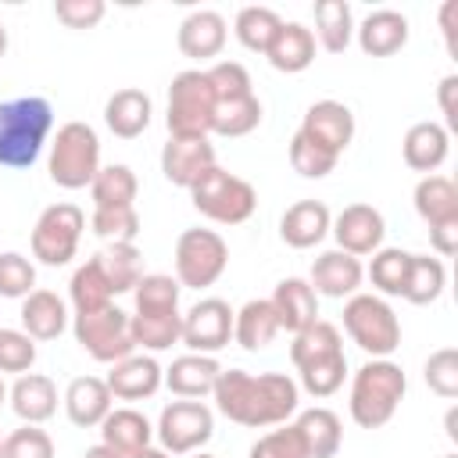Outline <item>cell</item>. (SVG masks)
Wrapping results in <instances>:
<instances>
[{"label":"cell","mask_w":458,"mask_h":458,"mask_svg":"<svg viewBox=\"0 0 458 458\" xmlns=\"http://www.w3.org/2000/svg\"><path fill=\"white\" fill-rule=\"evenodd\" d=\"M211 397L229 422L261 429V426H283L297 411L301 386L283 372L254 376L243 369H222Z\"/></svg>","instance_id":"cell-1"},{"label":"cell","mask_w":458,"mask_h":458,"mask_svg":"<svg viewBox=\"0 0 458 458\" xmlns=\"http://www.w3.org/2000/svg\"><path fill=\"white\" fill-rule=\"evenodd\" d=\"M54 129V107L47 97H14L0 104V165L32 168Z\"/></svg>","instance_id":"cell-2"},{"label":"cell","mask_w":458,"mask_h":458,"mask_svg":"<svg viewBox=\"0 0 458 458\" xmlns=\"http://www.w3.org/2000/svg\"><path fill=\"white\" fill-rule=\"evenodd\" d=\"M408 390L404 369L390 358H372L354 372L351 383V419L361 429H379L394 419L401 397Z\"/></svg>","instance_id":"cell-3"},{"label":"cell","mask_w":458,"mask_h":458,"mask_svg":"<svg viewBox=\"0 0 458 458\" xmlns=\"http://www.w3.org/2000/svg\"><path fill=\"white\" fill-rule=\"evenodd\" d=\"M100 172V140L86 122H64L50 143V179L61 190H82Z\"/></svg>","instance_id":"cell-4"},{"label":"cell","mask_w":458,"mask_h":458,"mask_svg":"<svg viewBox=\"0 0 458 458\" xmlns=\"http://www.w3.org/2000/svg\"><path fill=\"white\" fill-rule=\"evenodd\" d=\"M190 197H193V208L218 222V225H240L254 215L258 208V193L247 179L225 172V168H208L193 186H190Z\"/></svg>","instance_id":"cell-5"},{"label":"cell","mask_w":458,"mask_h":458,"mask_svg":"<svg viewBox=\"0 0 458 458\" xmlns=\"http://www.w3.org/2000/svg\"><path fill=\"white\" fill-rule=\"evenodd\" d=\"M347 336L372 358H390L401 347V322L394 308L376 293H354L344 304Z\"/></svg>","instance_id":"cell-6"},{"label":"cell","mask_w":458,"mask_h":458,"mask_svg":"<svg viewBox=\"0 0 458 458\" xmlns=\"http://www.w3.org/2000/svg\"><path fill=\"white\" fill-rule=\"evenodd\" d=\"M215 89L208 82V72L186 68L168 86V132L172 136H208L215 122Z\"/></svg>","instance_id":"cell-7"},{"label":"cell","mask_w":458,"mask_h":458,"mask_svg":"<svg viewBox=\"0 0 458 458\" xmlns=\"http://www.w3.org/2000/svg\"><path fill=\"white\" fill-rule=\"evenodd\" d=\"M229 265V247L215 229H186L175 240V279L179 286H215Z\"/></svg>","instance_id":"cell-8"},{"label":"cell","mask_w":458,"mask_h":458,"mask_svg":"<svg viewBox=\"0 0 458 458\" xmlns=\"http://www.w3.org/2000/svg\"><path fill=\"white\" fill-rule=\"evenodd\" d=\"M72 333H75V344L93 361H104V365H114V361H122V358H129L136 351L132 333H129V315L122 308H114V304H107L100 311L75 315Z\"/></svg>","instance_id":"cell-9"},{"label":"cell","mask_w":458,"mask_h":458,"mask_svg":"<svg viewBox=\"0 0 458 458\" xmlns=\"http://www.w3.org/2000/svg\"><path fill=\"white\" fill-rule=\"evenodd\" d=\"M82 229H86V215H82L79 204H68V200L50 204L36 218V229H32V258H39L50 268L68 265L75 258V250H79Z\"/></svg>","instance_id":"cell-10"},{"label":"cell","mask_w":458,"mask_h":458,"mask_svg":"<svg viewBox=\"0 0 458 458\" xmlns=\"http://www.w3.org/2000/svg\"><path fill=\"white\" fill-rule=\"evenodd\" d=\"M157 440H161V451L168 454H190L197 447H204L215 433V415L204 401H172L161 408V419H157Z\"/></svg>","instance_id":"cell-11"},{"label":"cell","mask_w":458,"mask_h":458,"mask_svg":"<svg viewBox=\"0 0 458 458\" xmlns=\"http://www.w3.org/2000/svg\"><path fill=\"white\" fill-rule=\"evenodd\" d=\"M229 340H233V308L222 297H204L182 315L179 344H186L190 354H215Z\"/></svg>","instance_id":"cell-12"},{"label":"cell","mask_w":458,"mask_h":458,"mask_svg":"<svg viewBox=\"0 0 458 458\" xmlns=\"http://www.w3.org/2000/svg\"><path fill=\"white\" fill-rule=\"evenodd\" d=\"M308 143L322 147L326 154H344L354 140V114L347 104L340 100H315L308 111H304V122L297 129Z\"/></svg>","instance_id":"cell-13"},{"label":"cell","mask_w":458,"mask_h":458,"mask_svg":"<svg viewBox=\"0 0 458 458\" xmlns=\"http://www.w3.org/2000/svg\"><path fill=\"white\" fill-rule=\"evenodd\" d=\"M333 236H336V250L351 254V258H365L376 254L386 233L383 215L372 204H347L336 218H333Z\"/></svg>","instance_id":"cell-14"},{"label":"cell","mask_w":458,"mask_h":458,"mask_svg":"<svg viewBox=\"0 0 458 458\" xmlns=\"http://www.w3.org/2000/svg\"><path fill=\"white\" fill-rule=\"evenodd\" d=\"M208 168H215V147L208 136H168L161 147V172L172 186L190 190Z\"/></svg>","instance_id":"cell-15"},{"label":"cell","mask_w":458,"mask_h":458,"mask_svg":"<svg viewBox=\"0 0 458 458\" xmlns=\"http://www.w3.org/2000/svg\"><path fill=\"white\" fill-rule=\"evenodd\" d=\"M104 383H107L111 397H118V401H147L165 383V369L147 354H129L111 365Z\"/></svg>","instance_id":"cell-16"},{"label":"cell","mask_w":458,"mask_h":458,"mask_svg":"<svg viewBox=\"0 0 458 458\" xmlns=\"http://www.w3.org/2000/svg\"><path fill=\"white\" fill-rule=\"evenodd\" d=\"M329 225H333V215H329V208L322 200H297V204H290L283 211L279 236H283L286 247L308 250V247H315V243L326 240Z\"/></svg>","instance_id":"cell-17"},{"label":"cell","mask_w":458,"mask_h":458,"mask_svg":"<svg viewBox=\"0 0 458 458\" xmlns=\"http://www.w3.org/2000/svg\"><path fill=\"white\" fill-rule=\"evenodd\" d=\"M361 279H365V268H361L358 258H351L344 250H326V254L315 258L308 283H311L315 293L340 301V297H354L358 286H361Z\"/></svg>","instance_id":"cell-18"},{"label":"cell","mask_w":458,"mask_h":458,"mask_svg":"<svg viewBox=\"0 0 458 458\" xmlns=\"http://www.w3.org/2000/svg\"><path fill=\"white\" fill-rule=\"evenodd\" d=\"M276 318H279V329H290V333H301L308 329L311 322H318V293L311 290L308 279H283L276 283V293L268 297Z\"/></svg>","instance_id":"cell-19"},{"label":"cell","mask_w":458,"mask_h":458,"mask_svg":"<svg viewBox=\"0 0 458 458\" xmlns=\"http://www.w3.org/2000/svg\"><path fill=\"white\" fill-rule=\"evenodd\" d=\"M225 18L218 11H193L179 21V50L193 61H208V57H218L222 47H225Z\"/></svg>","instance_id":"cell-20"},{"label":"cell","mask_w":458,"mask_h":458,"mask_svg":"<svg viewBox=\"0 0 458 458\" xmlns=\"http://www.w3.org/2000/svg\"><path fill=\"white\" fill-rule=\"evenodd\" d=\"M447 147H451V136L440 122H415L401 143L404 165L411 172H426V175H437V168L447 161Z\"/></svg>","instance_id":"cell-21"},{"label":"cell","mask_w":458,"mask_h":458,"mask_svg":"<svg viewBox=\"0 0 458 458\" xmlns=\"http://www.w3.org/2000/svg\"><path fill=\"white\" fill-rule=\"evenodd\" d=\"M218 372H222V365H218L211 354H182V358H175V361L165 369V386H168L175 397L197 401V397H204V394L215 390Z\"/></svg>","instance_id":"cell-22"},{"label":"cell","mask_w":458,"mask_h":458,"mask_svg":"<svg viewBox=\"0 0 458 458\" xmlns=\"http://www.w3.org/2000/svg\"><path fill=\"white\" fill-rule=\"evenodd\" d=\"M354 32H358L361 54H369V57H390V54H397L408 43V18L401 11L383 7V11H372Z\"/></svg>","instance_id":"cell-23"},{"label":"cell","mask_w":458,"mask_h":458,"mask_svg":"<svg viewBox=\"0 0 458 458\" xmlns=\"http://www.w3.org/2000/svg\"><path fill=\"white\" fill-rule=\"evenodd\" d=\"M150 114H154L150 97H147L143 89H132V86L111 93L107 104H104V122H107V129H111L118 140H136V136H143L147 125H150Z\"/></svg>","instance_id":"cell-24"},{"label":"cell","mask_w":458,"mask_h":458,"mask_svg":"<svg viewBox=\"0 0 458 458\" xmlns=\"http://www.w3.org/2000/svg\"><path fill=\"white\" fill-rule=\"evenodd\" d=\"M7 397H11L14 415L29 426H39L57 411V386L50 376H39V372L18 376V383L7 390Z\"/></svg>","instance_id":"cell-25"},{"label":"cell","mask_w":458,"mask_h":458,"mask_svg":"<svg viewBox=\"0 0 458 458\" xmlns=\"http://www.w3.org/2000/svg\"><path fill=\"white\" fill-rule=\"evenodd\" d=\"M111 401H114V397H111L107 383L97 379V376H79V379H72L68 390H64V411H68V419H72L75 426H82V429L100 426V422L107 419V411H111Z\"/></svg>","instance_id":"cell-26"},{"label":"cell","mask_w":458,"mask_h":458,"mask_svg":"<svg viewBox=\"0 0 458 458\" xmlns=\"http://www.w3.org/2000/svg\"><path fill=\"white\" fill-rule=\"evenodd\" d=\"M150 437H154V426L136 408H111L107 419L100 422V444H107L122 458H132L136 451L150 447Z\"/></svg>","instance_id":"cell-27"},{"label":"cell","mask_w":458,"mask_h":458,"mask_svg":"<svg viewBox=\"0 0 458 458\" xmlns=\"http://www.w3.org/2000/svg\"><path fill=\"white\" fill-rule=\"evenodd\" d=\"M265 57H268V64L276 72H286V75L304 72L315 61V36H311V29H304L301 21H283L276 39H272V47L265 50Z\"/></svg>","instance_id":"cell-28"},{"label":"cell","mask_w":458,"mask_h":458,"mask_svg":"<svg viewBox=\"0 0 458 458\" xmlns=\"http://www.w3.org/2000/svg\"><path fill=\"white\" fill-rule=\"evenodd\" d=\"M68 326V308L57 293L50 290H32L21 301V329L32 340H57Z\"/></svg>","instance_id":"cell-29"},{"label":"cell","mask_w":458,"mask_h":458,"mask_svg":"<svg viewBox=\"0 0 458 458\" xmlns=\"http://www.w3.org/2000/svg\"><path fill=\"white\" fill-rule=\"evenodd\" d=\"M297 433L304 440V451L308 458H333L344 444V426H340V415L329 411V408H308L297 415Z\"/></svg>","instance_id":"cell-30"},{"label":"cell","mask_w":458,"mask_h":458,"mask_svg":"<svg viewBox=\"0 0 458 458\" xmlns=\"http://www.w3.org/2000/svg\"><path fill=\"white\" fill-rule=\"evenodd\" d=\"M68 297H72V308L75 315H86V311H100L111 304L114 290L107 283V272L100 265V254H93L86 265H79L72 272V283H68Z\"/></svg>","instance_id":"cell-31"},{"label":"cell","mask_w":458,"mask_h":458,"mask_svg":"<svg viewBox=\"0 0 458 458\" xmlns=\"http://www.w3.org/2000/svg\"><path fill=\"white\" fill-rule=\"evenodd\" d=\"M279 318L268 301H247L240 311H233V340L243 351H261L276 340Z\"/></svg>","instance_id":"cell-32"},{"label":"cell","mask_w":458,"mask_h":458,"mask_svg":"<svg viewBox=\"0 0 458 458\" xmlns=\"http://www.w3.org/2000/svg\"><path fill=\"white\" fill-rule=\"evenodd\" d=\"M129 333H132L136 347L165 351V347L179 344L182 315H179V308L175 311H136V315H129Z\"/></svg>","instance_id":"cell-33"},{"label":"cell","mask_w":458,"mask_h":458,"mask_svg":"<svg viewBox=\"0 0 458 458\" xmlns=\"http://www.w3.org/2000/svg\"><path fill=\"white\" fill-rule=\"evenodd\" d=\"M333 354H344V340H340V329H336L333 322L318 318V322H311L308 329L293 333L290 361L297 365V372L308 369V365H315V361H322V358H333Z\"/></svg>","instance_id":"cell-34"},{"label":"cell","mask_w":458,"mask_h":458,"mask_svg":"<svg viewBox=\"0 0 458 458\" xmlns=\"http://www.w3.org/2000/svg\"><path fill=\"white\" fill-rule=\"evenodd\" d=\"M415 211L426 225L458 218V190L447 175H422L415 186Z\"/></svg>","instance_id":"cell-35"},{"label":"cell","mask_w":458,"mask_h":458,"mask_svg":"<svg viewBox=\"0 0 458 458\" xmlns=\"http://www.w3.org/2000/svg\"><path fill=\"white\" fill-rule=\"evenodd\" d=\"M318 43L329 54H344L351 47L354 36V18H351V4L347 0H318L315 4V32Z\"/></svg>","instance_id":"cell-36"},{"label":"cell","mask_w":458,"mask_h":458,"mask_svg":"<svg viewBox=\"0 0 458 458\" xmlns=\"http://www.w3.org/2000/svg\"><path fill=\"white\" fill-rule=\"evenodd\" d=\"M89 193H93L97 208H132L140 182H136V172L129 165H107L89 182Z\"/></svg>","instance_id":"cell-37"},{"label":"cell","mask_w":458,"mask_h":458,"mask_svg":"<svg viewBox=\"0 0 458 458\" xmlns=\"http://www.w3.org/2000/svg\"><path fill=\"white\" fill-rule=\"evenodd\" d=\"M447 286V268L440 258H429V254H411V265H408V283H404V301L411 304H433Z\"/></svg>","instance_id":"cell-38"},{"label":"cell","mask_w":458,"mask_h":458,"mask_svg":"<svg viewBox=\"0 0 458 458\" xmlns=\"http://www.w3.org/2000/svg\"><path fill=\"white\" fill-rule=\"evenodd\" d=\"M100 265L114 293H129L143 279V254L136 243H111L107 250H100Z\"/></svg>","instance_id":"cell-39"},{"label":"cell","mask_w":458,"mask_h":458,"mask_svg":"<svg viewBox=\"0 0 458 458\" xmlns=\"http://www.w3.org/2000/svg\"><path fill=\"white\" fill-rule=\"evenodd\" d=\"M279 25H283V18H279L272 7H240L233 29H236V39H240L247 50L265 54V50L272 47Z\"/></svg>","instance_id":"cell-40"},{"label":"cell","mask_w":458,"mask_h":458,"mask_svg":"<svg viewBox=\"0 0 458 458\" xmlns=\"http://www.w3.org/2000/svg\"><path fill=\"white\" fill-rule=\"evenodd\" d=\"M408 265H411V254L401 250V247H379L372 254V265H369V279L379 293L386 297H401L404 293V283H408Z\"/></svg>","instance_id":"cell-41"},{"label":"cell","mask_w":458,"mask_h":458,"mask_svg":"<svg viewBox=\"0 0 458 458\" xmlns=\"http://www.w3.org/2000/svg\"><path fill=\"white\" fill-rule=\"evenodd\" d=\"M261 125V100L250 93V97H240V100H222L215 104V122H211V132L218 136H247Z\"/></svg>","instance_id":"cell-42"},{"label":"cell","mask_w":458,"mask_h":458,"mask_svg":"<svg viewBox=\"0 0 458 458\" xmlns=\"http://www.w3.org/2000/svg\"><path fill=\"white\" fill-rule=\"evenodd\" d=\"M179 279L165 276V272H150L136 283L132 297H136V311H175L179 308Z\"/></svg>","instance_id":"cell-43"},{"label":"cell","mask_w":458,"mask_h":458,"mask_svg":"<svg viewBox=\"0 0 458 458\" xmlns=\"http://www.w3.org/2000/svg\"><path fill=\"white\" fill-rule=\"evenodd\" d=\"M93 233L107 243H136L140 236V215L136 208H97L89 218Z\"/></svg>","instance_id":"cell-44"},{"label":"cell","mask_w":458,"mask_h":458,"mask_svg":"<svg viewBox=\"0 0 458 458\" xmlns=\"http://www.w3.org/2000/svg\"><path fill=\"white\" fill-rule=\"evenodd\" d=\"M422 376H426V386H429L437 397L454 401V397H458V351H454V347L433 351V354L426 358Z\"/></svg>","instance_id":"cell-45"},{"label":"cell","mask_w":458,"mask_h":458,"mask_svg":"<svg viewBox=\"0 0 458 458\" xmlns=\"http://www.w3.org/2000/svg\"><path fill=\"white\" fill-rule=\"evenodd\" d=\"M344 376H347V358L333 354V358H322V361L301 369V386L311 397H333L344 386Z\"/></svg>","instance_id":"cell-46"},{"label":"cell","mask_w":458,"mask_h":458,"mask_svg":"<svg viewBox=\"0 0 458 458\" xmlns=\"http://www.w3.org/2000/svg\"><path fill=\"white\" fill-rule=\"evenodd\" d=\"M36 290V268L25 254H0V297H11V301H25L29 293Z\"/></svg>","instance_id":"cell-47"},{"label":"cell","mask_w":458,"mask_h":458,"mask_svg":"<svg viewBox=\"0 0 458 458\" xmlns=\"http://www.w3.org/2000/svg\"><path fill=\"white\" fill-rule=\"evenodd\" d=\"M336 161H340L336 154H326L322 147H315L301 132H293V140H290V165H293L297 175H304V179H326L336 168Z\"/></svg>","instance_id":"cell-48"},{"label":"cell","mask_w":458,"mask_h":458,"mask_svg":"<svg viewBox=\"0 0 458 458\" xmlns=\"http://www.w3.org/2000/svg\"><path fill=\"white\" fill-rule=\"evenodd\" d=\"M208 82L215 89V100H240V97H250V75L240 61H218L208 68Z\"/></svg>","instance_id":"cell-49"},{"label":"cell","mask_w":458,"mask_h":458,"mask_svg":"<svg viewBox=\"0 0 458 458\" xmlns=\"http://www.w3.org/2000/svg\"><path fill=\"white\" fill-rule=\"evenodd\" d=\"M36 361V340L25 329H0V372L25 376Z\"/></svg>","instance_id":"cell-50"},{"label":"cell","mask_w":458,"mask_h":458,"mask_svg":"<svg viewBox=\"0 0 458 458\" xmlns=\"http://www.w3.org/2000/svg\"><path fill=\"white\" fill-rule=\"evenodd\" d=\"M4 458H54V440L39 426H21L4 437Z\"/></svg>","instance_id":"cell-51"},{"label":"cell","mask_w":458,"mask_h":458,"mask_svg":"<svg viewBox=\"0 0 458 458\" xmlns=\"http://www.w3.org/2000/svg\"><path fill=\"white\" fill-rule=\"evenodd\" d=\"M250 458H308V451H304L297 426H283V429L258 437V444L250 447Z\"/></svg>","instance_id":"cell-52"},{"label":"cell","mask_w":458,"mask_h":458,"mask_svg":"<svg viewBox=\"0 0 458 458\" xmlns=\"http://www.w3.org/2000/svg\"><path fill=\"white\" fill-rule=\"evenodd\" d=\"M104 0H57L54 14L57 21H64L68 29H93L104 18Z\"/></svg>","instance_id":"cell-53"},{"label":"cell","mask_w":458,"mask_h":458,"mask_svg":"<svg viewBox=\"0 0 458 458\" xmlns=\"http://www.w3.org/2000/svg\"><path fill=\"white\" fill-rule=\"evenodd\" d=\"M429 243H433V250H437L440 258H451V254L458 250V218L429 225Z\"/></svg>","instance_id":"cell-54"},{"label":"cell","mask_w":458,"mask_h":458,"mask_svg":"<svg viewBox=\"0 0 458 458\" xmlns=\"http://www.w3.org/2000/svg\"><path fill=\"white\" fill-rule=\"evenodd\" d=\"M454 93H458V75H444L440 79V111L447 129H458V107H454Z\"/></svg>","instance_id":"cell-55"},{"label":"cell","mask_w":458,"mask_h":458,"mask_svg":"<svg viewBox=\"0 0 458 458\" xmlns=\"http://www.w3.org/2000/svg\"><path fill=\"white\" fill-rule=\"evenodd\" d=\"M454 11H458V4H454V0H447V4L440 7V25H444V36H447V47H451V50H454V25H451Z\"/></svg>","instance_id":"cell-56"},{"label":"cell","mask_w":458,"mask_h":458,"mask_svg":"<svg viewBox=\"0 0 458 458\" xmlns=\"http://www.w3.org/2000/svg\"><path fill=\"white\" fill-rule=\"evenodd\" d=\"M82 458H122L118 451H111L107 444H93V447H86V454Z\"/></svg>","instance_id":"cell-57"},{"label":"cell","mask_w":458,"mask_h":458,"mask_svg":"<svg viewBox=\"0 0 458 458\" xmlns=\"http://www.w3.org/2000/svg\"><path fill=\"white\" fill-rule=\"evenodd\" d=\"M444 426H447V437L458 444V408H451L447 411V419H444Z\"/></svg>","instance_id":"cell-58"},{"label":"cell","mask_w":458,"mask_h":458,"mask_svg":"<svg viewBox=\"0 0 458 458\" xmlns=\"http://www.w3.org/2000/svg\"><path fill=\"white\" fill-rule=\"evenodd\" d=\"M132 458H168V451H161V447H143V451H136Z\"/></svg>","instance_id":"cell-59"},{"label":"cell","mask_w":458,"mask_h":458,"mask_svg":"<svg viewBox=\"0 0 458 458\" xmlns=\"http://www.w3.org/2000/svg\"><path fill=\"white\" fill-rule=\"evenodd\" d=\"M7 54V29H4V21H0V57Z\"/></svg>","instance_id":"cell-60"},{"label":"cell","mask_w":458,"mask_h":458,"mask_svg":"<svg viewBox=\"0 0 458 458\" xmlns=\"http://www.w3.org/2000/svg\"><path fill=\"white\" fill-rule=\"evenodd\" d=\"M7 401V386H4V379H0V404Z\"/></svg>","instance_id":"cell-61"},{"label":"cell","mask_w":458,"mask_h":458,"mask_svg":"<svg viewBox=\"0 0 458 458\" xmlns=\"http://www.w3.org/2000/svg\"><path fill=\"white\" fill-rule=\"evenodd\" d=\"M0 458H4V437H0Z\"/></svg>","instance_id":"cell-62"},{"label":"cell","mask_w":458,"mask_h":458,"mask_svg":"<svg viewBox=\"0 0 458 458\" xmlns=\"http://www.w3.org/2000/svg\"><path fill=\"white\" fill-rule=\"evenodd\" d=\"M444 458H458V454H444Z\"/></svg>","instance_id":"cell-63"},{"label":"cell","mask_w":458,"mask_h":458,"mask_svg":"<svg viewBox=\"0 0 458 458\" xmlns=\"http://www.w3.org/2000/svg\"><path fill=\"white\" fill-rule=\"evenodd\" d=\"M197 458H211V454H197Z\"/></svg>","instance_id":"cell-64"}]
</instances>
